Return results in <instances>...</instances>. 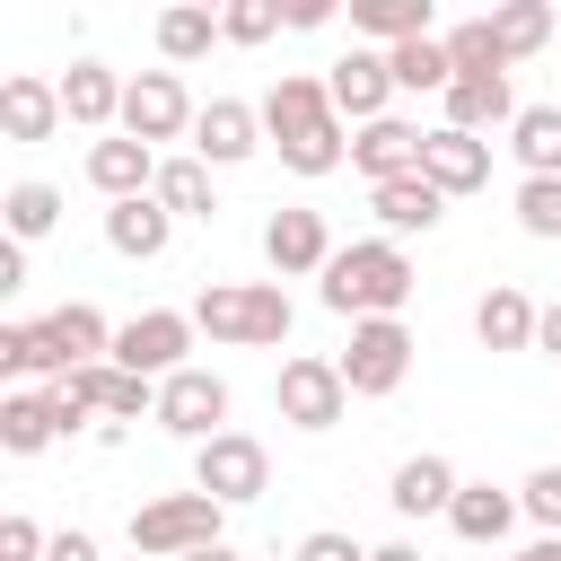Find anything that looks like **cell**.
Segmentation results:
<instances>
[{
  "label": "cell",
  "mask_w": 561,
  "mask_h": 561,
  "mask_svg": "<svg viewBox=\"0 0 561 561\" xmlns=\"http://www.w3.org/2000/svg\"><path fill=\"white\" fill-rule=\"evenodd\" d=\"M193 149H202L210 167H237V158H254V149H263V105L210 96V105L193 114Z\"/></svg>",
  "instance_id": "5bb4252c"
},
{
  "label": "cell",
  "mask_w": 561,
  "mask_h": 561,
  "mask_svg": "<svg viewBox=\"0 0 561 561\" xmlns=\"http://www.w3.org/2000/svg\"><path fill=\"white\" fill-rule=\"evenodd\" d=\"M44 543H53V535H44L35 517H0V561H44Z\"/></svg>",
  "instance_id": "f35d334b"
},
{
  "label": "cell",
  "mask_w": 561,
  "mask_h": 561,
  "mask_svg": "<svg viewBox=\"0 0 561 561\" xmlns=\"http://www.w3.org/2000/svg\"><path fill=\"white\" fill-rule=\"evenodd\" d=\"M131 561H158V552H131Z\"/></svg>",
  "instance_id": "681fc988"
},
{
  "label": "cell",
  "mask_w": 561,
  "mask_h": 561,
  "mask_svg": "<svg viewBox=\"0 0 561 561\" xmlns=\"http://www.w3.org/2000/svg\"><path fill=\"white\" fill-rule=\"evenodd\" d=\"M53 123H70V114H61V79L18 70V79L0 88V131H9V140H53Z\"/></svg>",
  "instance_id": "ac0fdd59"
},
{
  "label": "cell",
  "mask_w": 561,
  "mask_h": 561,
  "mask_svg": "<svg viewBox=\"0 0 561 561\" xmlns=\"http://www.w3.org/2000/svg\"><path fill=\"white\" fill-rule=\"evenodd\" d=\"M447 53H456V70H508V53H500L491 18H465V26L447 35Z\"/></svg>",
  "instance_id": "8d00e7d4"
},
{
  "label": "cell",
  "mask_w": 561,
  "mask_h": 561,
  "mask_svg": "<svg viewBox=\"0 0 561 561\" xmlns=\"http://www.w3.org/2000/svg\"><path fill=\"white\" fill-rule=\"evenodd\" d=\"M88 184H96L105 202L149 193V184H158V149H149V140H131V131H114V140H96V149H88Z\"/></svg>",
  "instance_id": "d6986e66"
},
{
  "label": "cell",
  "mask_w": 561,
  "mask_h": 561,
  "mask_svg": "<svg viewBox=\"0 0 561 561\" xmlns=\"http://www.w3.org/2000/svg\"><path fill=\"white\" fill-rule=\"evenodd\" d=\"M193 482H202L210 500L245 508V500H263V482H272V456H263V438H245V430H219V438H202V447H193Z\"/></svg>",
  "instance_id": "8992f818"
},
{
  "label": "cell",
  "mask_w": 561,
  "mask_h": 561,
  "mask_svg": "<svg viewBox=\"0 0 561 561\" xmlns=\"http://www.w3.org/2000/svg\"><path fill=\"white\" fill-rule=\"evenodd\" d=\"M0 210H9V237H18V245H26V237H44V228H53V219H61V193H53V184H35V175H26V184H9V202H0Z\"/></svg>",
  "instance_id": "d6a6232c"
},
{
  "label": "cell",
  "mask_w": 561,
  "mask_h": 561,
  "mask_svg": "<svg viewBox=\"0 0 561 561\" xmlns=\"http://www.w3.org/2000/svg\"><path fill=\"white\" fill-rule=\"evenodd\" d=\"M44 351H53V377H61V368H79V359H105V351H114V324H105L88 298H70V307L44 316Z\"/></svg>",
  "instance_id": "ffe728a7"
},
{
  "label": "cell",
  "mask_w": 561,
  "mask_h": 561,
  "mask_svg": "<svg viewBox=\"0 0 561 561\" xmlns=\"http://www.w3.org/2000/svg\"><path fill=\"white\" fill-rule=\"evenodd\" d=\"M158 430H175V438H219V421H228V377H210V368H175V377H158V412H149Z\"/></svg>",
  "instance_id": "ba28073f"
},
{
  "label": "cell",
  "mask_w": 561,
  "mask_h": 561,
  "mask_svg": "<svg viewBox=\"0 0 561 561\" xmlns=\"http://www.w3.org/2000/svg\"><path fill=\"white\" fill-rule=\"evenodd\" d=\"M421 175H430L438 193H482V184H491V140L465 131V123H438L430 149H421Z\"/></svg>",
  "instance_id": "4fadbf2b"
},
{
  "label": "cell",
  "mask_w": 561,
  "mask_h": 561,
  "mask_svg": "<svg viewBox=\"0 0 561 561\" xmlns=\"http://www.w3.org/2000/svg\"><path fill=\"white\" fill-rule=\"evenodd\" d=\"M508 149L526 158V175H561V96H552V105H517Z\"/></svg>",
  "instance_id": "83f0119b"
},
{
  "label": "cell",
  "mask_w": 561,
  "mask_h": 561,
  "mask_svg": "<svg viewBox=\"0 0 561 561\" xmlns=\"http://www.w3.org/2000/svg\"><path fill=\"white\" fill-rule=\"evenodd\" d=\"M44 561H96V535H79V526H61V535L44 543Z\"/></svg>",
  "instance_id": "60d3db41"
},
{
  "label": "cell",
  "mask_w": 561,
  "mask_h": 561,
  "mask_svg": "<svg viewBox=\"0 0 561 561\" xmlns=\"http://www.w3.org/2000/svg\"><path fill=\"white\" fill-rule=\"evenodd\" d=\"M53 438H61L53 386H44V394H9V403H0V447H9V456H35V447H53Z\"/></svg>",
  "instance_id": "4316f807"
},
{
  "label": "cell",
  "mask_w": 561,
  "mask_h": 561,
  "mask_svg": "<svg viewBox=\"0 0 561 561\" xmlns=\"http://www.w3.org/2000/svg\"><path fill=\"white\" fill-rule=\"evenodd\" d=\"M491 35H500L508 61L543 53V44H552V0H491Z\"/></svg>",
  "instance_id": "f1b7e54d"
},
{
  "label": "cell",
  "mask_w": 561,
  "mask_h": 561,
  "mask_svg": "<svg viewBox=\"0 0 561 561\" xmlns=\"http://www.w3.org/2000/svg\"><path fill=\"white\" fill-rule=\"evenodd\" d=\"M517 228L526 237H561V175H526L517 184Z\"/></svg>",
  "instance_id": "e575fe53"
},
{
  "label": "cell",
  "mask_w": 561,
  "mask_h": 561,
  "mask_svg": "<svg viewBox=\"0 0 561 561\" xmlns=\"http://www.w3.org/2000/svg\"><path fill=\"white\" fill-rule=\"evenodd\" d=\"M403 298H412V254L394 237L333 245V263H324V307L333 316H394Z\"/></svg>",
  "instance_id": "7a4b0ae2"
},
{
  "label": "cell",
  "mask_w": 561,
  "mask_h": 561,
  "mask_svg": "<svg viewBox=\"0 0 561 561\" xmlns=\"http://www.w3.org/2000/svg\"><path fill=\"white\" fill-rule=\"evenodd\" d=\"M167 237H175V210H167L158 193H123V202L105 210V245H114V254H131V263H158V254H167Z\"/></svg>",
  "instance_id": "9a60e30c"
},
{
  "label": "cell",
  "mask_w": 561,
  "mask_h": 561,
  "mask_svg": "<svg viewBox=\"0 0 561 561\" xmlns=\"http://www.w3.org/2000/svg\"><path fill=\"white\" fill-rule=\"evenodd\" d=\"M0 368H9V377H53L44 324H0Z\"/></svg>",
  "instance_id": "d590c367"
},
{
  "label": "cell",
  "mask_w": 561,
  "mask_h": 561,
  "mask_svg": "<svg viewBox=\"0 0 561 561\" xmlns=\"http://www.w3.org/2000/svg\"><path fill=\"white\" fill-rule=\"evenodd\" d=\"M193 9H228V0H193Z\"/></svg>",
  "instance_id": "7dc6e473"
},
{
  "label": "cell",
  "mask_w": 561,
  "mask_h": 561,
  "mask_svg": "<svg viewBox=\"0 0 561 561\" xmlns=\"http://www.w3.org/2000/svg\"><path fill=\"white\" fill-rule=\"evenodd\" d=\"M430 9L438 0H351V26L377 44H403V35H430Z\"/></svg>",
  "instance_id": "4dcf8cb0"
},
{
  "label": "cell",
  "mask_w": 561,
  "mask_h": 561,
  "mask_svg": "<svg viewBox=\"0 0 561 561\" xmlns=\"http://www.w3.org/2000/svg\"><path fill=\"white\" fill-rule=\"evenodd\" d=\"M368 561H421V552H412V543H377Z\"/></svg>",
  "instance_id": "f6af8a7d"
},
{
  "label": "cell",
  "mask_w": 561,
  "mask_h": 561,
  "mask_svg": "<svg viewBox=\"0 0 561 561\" xmlns=\"http://www.w3.org/2000/svg\"><path fill=\"white\" fill-rule=\"evenodd\" d=\"M61 114H70L79 131L123 123V79H114L105 61H70V70H61Z\"/></svg>",
  "instance_id": "44dd1931"
},
{
  "label": "cell",
  "mask_w": 561,
  "mask_h": 561,
  "mask_svg": "<svg viewBox=\"0 0 561 561\" xmlns=\"http://www.w3.org/2000/svg\"><path fill=\"white\" fill-rule=\"evenodd\" d=\"M517 517H526V500L517 491H491V482H456V500H447V526L465 543H500Z\"/></svg>",
  "instance_id": "603a6c76"
},
{
  "label": "cell",
  "mask_w": 561,
  "mask_h": 561,
  "mask_svg": "<svg viewBox=\"0 0 561 561\" xmlns=\"http://www.w3.org/2000/svg\"><path fill=\"white\" fill-rule=\"evenodd\" d=\"M517 500H526V517H535V526H543V535H561V465H535V473H526V491H517Z\"/></svg>",
  "instance_id": "74e56055"
},
{
  "label": "cell",
  "mask_w": 561,
  "mask_h": 561,
  "mask_svg": "<svg viewBox=\"0 0 561 561\" xmlns=\"http://www.w3.org/2000/svg\"><path fill=\"white\" fill-rule=\"evenodd\" d=\"M403 368H412V333H403V316H351V351H342L351 394H394Z\"/></svg>",
  "instance_id": "5b68a950"
},
{
  "label": "cell",
  "mask_w": 561,
  "mask_h": 561,
  "mask_svg": "<svg viewBox=\"0 0 561 561\" xmlns=\"http://www.w3.org/2000/svg\"><path fill=\"white\" fill-rule=\"evenodd\" d=\"M298 561H368V552H359L351 535H333V526H316V535L298 543Z\"/></svg>",
  "instance_id": "ab89813d"
},
{
  "label": "cell",
  "mask_w": 561,
  "mask_h": 561,
  "mask_svg": "<svg viewBox=\"0 0 561 561\" xmlns=\"http://www.w3.org/2000/svg\"><path fill=\"white\" fill-rule=\"evenodd\" d=\"M421 149H430L421 123H403V114H368L359 140H351V167H359L368 184H386V175H421Z\"/></svg>",
  "instance_id": "8fae6325"
},
{
  "label": "cell",
  "mask_w": 561,
  "mask_h": 561,
  "mask_svg": "<svg viewBox=\"0 0 561 561\" xmlns=\"http://www.w3.org/2000/svg\"><path fill=\"white\" fill-rule=\"evenodd\" d=\"M535 316H543V307L500 280V289L473 307V333H482V351H535Z\"/></svg>",
  "instance_id": "cb8c5ba5"
},
{
  "label": "cell",
  "mask_w": 561,
  "mask_h": 561,
  "mask_svg": "<svg viewBox=\"0 0 561 561\" xmlns=\"http://www.w3.org/2000/svg\"><path fill=\"white\" fill-rule=\"evenodd\" d=\"M368 202H377V219H386L394 237H412V228L430 237V228L447 219V193H438L430 175H386V184H368Z\"/></svg>",
  "instance_id": "7402d4cb"
},
{
  "label": "cell",
  "mask_w": 561,
  "mask_h": 561,
  "mask_svg": "<svg viewBox=\"0 0 561 561\" xmlns=\"http://www.w3.org/2000/svg\"><path fill=\"white\" fill-rule=\"evenodd\" d=\"M386 500H394L403 517H430V508L447 517V500H456V465H447V456H403V465H394V491H386Z\"/></svg>",
  "instance_id": "d4e9b609"
},
{
  "label": "cell",
  "mask_w": 561,
  "mask_h": 561,
  "mask_svg": "<svg viewBox=\"0 0 561 561\" xmlns=\"http://www.w3.org/2000/svg\"><path fill=\"white\" fill-rule=\"evenodd\" d=\"M272 403H280L289 430H333L342 403H351V377H342V359H280Z\"/></svg>",
  "instance_id": "52a82bcc"
},
{
  "label": "cell",
  "mask_w": 561,
  "mask_h": 561,
  "mask_svg": "<svg viewBox=\"0 0 561 561\" xmlns=\"http://www.w3.org/2000/svg\"><path fill=\"white\" fill-rule=\"evenodd\" d=\"M184 123H193V96H184L175 70H140V79H123V131H131V140L158 149V140H175Z\"/></svg>",
  "instance_id": "30bf717a"
},
{
  "label": "cell",
  "mask_w": 561,
  "mask_h": 561,
  "mask_svg": "<svg viewBox=\"0 0 561 561\" xmlns=\"http://www.w3.org/2000/svg\"><path fill=\"white\" fill-rule=\"evenodd\" d=\"M175 561H237L228 543H193V552H175Z\"/></svg>",
  "instance_id": "ee69618b"
},
{
  "label": "cell",
  "mask_w": 561,
  "mask_h": 561,
  "mask_svg": "<svg viewBox=\"0 0 561 561\" xmlns=\"http://www.w3.org/2000/svg\"><path fill=\"white\" fill-rule=\"evenodd\" d=\"M324 88H333V105L351 114V123H368V114H386V96H394V61L386 53H342L333 70H324Z\"/></svg>",
  "instance_id": "2e32d148"
},
{
  "label": "cell",
  "mask_w": 561,
  "mask_h": 561,
  "mask_svg": "<svg viewBox=\"0 0 561 561\" xmlns=\"http://www.w3.org/2000/svg\"><path fill=\"white\" fill-rule=\"evenodd\" d=\"M184 351H193V316L149 307V316H131V324L114 333V351H105V359H123V368H140V377H175V368H184Z\"/></svg>",
  "instance_id": "9c48e42d"
},
{
  "label": "cell",
  "mask_w": 561,
  "mask_h": 561,
  "mask_svg": "<svg viewBox=\"0 0 561 561\" xmlns=\"http://www.w3.org/2000/svg\"><path fill=\"white\" fill-rule=\"evenodd\" d=\"M508 561H535V552H508Z\"/></svg>",
  "instance_id": "c3c4849f"
},
{
  "label": "cell",
  "mask_w": 561,
  "mask_h": 561,
  "mask_svg": "<svg viewBox=\"0 0 561 561\" xmlns=\"http://www.w3.org/2000/svg\"><path fill=\"white\" fill-rule=\"evenodd\" d=\"M263 131H272L280 167H298V175H333L342 167V105H333L324 79H272Z\"/></svg>",
  "instance_id": "6da1fadb"
},
{
  "label": "cell",
  "mask_w": 561,
  "mask_h": 561,
  "mask_svg": "<svg viewBox=\"0 0 561 561\" xmlns=\"http://www.w3.org/2000/svg\"><path fill=\"white\" fill-rule=\"evenodd\" d=\"M280 26H289V0H228L219 9V35L228 44H272Z\"/></svg>",
  "instance_id": "836d02e7"
},
{
  "label": "cell",
  "mask_w": 561,
  "mask_h": 561,
  "mask_svg": "<svg viewBox=\"0 0 561 561\" xmlns=\"http://www.w3.org/2000/svg\"><path fill=\"white\" fill-rule=\"evenodd\" d=\"M210 35H219V9L175 0V9L158 18V53H167V61H202V53H210Z\"/></svg>",
  "instance_id": "1f68e13d"
},
{
  "label": "cell",
  "mask_w": 561,
  "mask_h": 561,
  "mask_svg": "<svg viewBox=\"0 0 561 561\" xmlns=\"http://www.w3.org/2000/svg\"><path fill=\"white\" fill-rule=\"evenodd\" d=\"M149 193H158L175 219H210V210H219V202H210V158H202V149H193V158H158V184H149Z\"/></svg>",
  "instance_id": "484cf974"
},
{
  "label": "cell",
  "mask_w": 561,
  "mask_h": 561,
  "mask_svg": "<svg viewBox=\"0 0 561 561\" xmlns=\"http://www.w3.org/2000/svg\"><path fill=\"white\" fill-rule=\"evenodd\" d=\"M263 263L280 272V280H298V272H324L333 263V237H324V210H272L263 219Z\"/></svg>",
  "instance_id": "7c38bea8"
},
{
  "label": "cell",
  "mask_w": 561,
  "mask_h": 561,
  "mask_svg": "<svg viewBox=\"0 0 561 561\" xmlns=\"http://www.w3.org/2000/svg\"><path fill=\"white\" fill-rule=\"evenodd\" d=\"M447 123H465V131H491V123H517V96H508V70H456L447 88Z\"/></svg>",
  "instance_id": "e0dca14e"
},
{
  "label": "cell",
  "mask_w": 561,
  "mask_h": 561,
  "mask_svg": "<svg viewBox=\"0 0 561 561\" xmlns=\"http://www.w3.org/2000/svg\"><path fill=\"white\" fill-rule=\"evenodd\" d=\"M193 324H202L210 342L272 351V342H289V298H280V280H210V289L193 298Z\"/></svg>",
  "instance_id": "3957f363"
},
{
  "label": "cell",
  "mask_w": 561,
  "mask_h": 561,
  "mask_svg": "<svg viewBox=\"0 0 561 561\" xmlns=\"http://www.w3.org/2000/svg\"><path fill=\"white\" fill-rule=\"evenodd\" d=\"M535 351H543V359H561V298L535 316Z\"/></svg>",
  "instance_id": "b9f144b4"
},
{
  "label": "cell",
  "mask_w": 561,
  "mask_h": 561,
  "mask_svg": "<svg viewBox=\"0 0 561 561\" xmlns=\"http://www.w3.org/2000/svg\"><path fill=\"white\" fill-rule=\"evenodd\" d=\"M526 552H535V561H561V535H543V543H526Z\"/></svg>",
  "instance_id": "bcb514c9"
},
{
  "label": "cell",
  "mask_w": 561,
  "mask_h": 561,
  "mask_svg": "<svg viewBox=\"0 0 561 561\" xmlns=\"http://www.w3.org/2000/svg\"><path fill=\"white\" fill-rule=\"evenodd\" d=\"M333 9H342V0H289V26H324Z\"/></svg>",
  "instance_id": "7bdbcfd3"
},
{
  "label": "cell",
  "mask_w": 561,
  "mask_h": 561,
  "mask_svg": "<svg viewBox=\"0 0 561 561\" xmlns=\"http://www.w3.org/2000/svg\"><path fill=\"white\" fill-rule=\"evenodd\" d=\"M219 517H228V500H210L202 482H193V491H167V500H140V508H131V552L175 561V552H193V543H219Z\"/></svg>",
  "instance_id": "277c9868"
},
{
  "label": "cell",
  "mask_w": 561,
  "mask_h": 561,
  "mask_svg": "<svg viewBox=\"0 0 561 561\" xmlns=\"http://www.w3.org/2000/svg\"><path fill=\"white\" fill-rule=\"evenodd\" d=\"M386 61H394V88H447L456 79V53L438 35H403V44H386Z\"/></svg>",
  "instance_id": "f546056e"
}]
</instances>
